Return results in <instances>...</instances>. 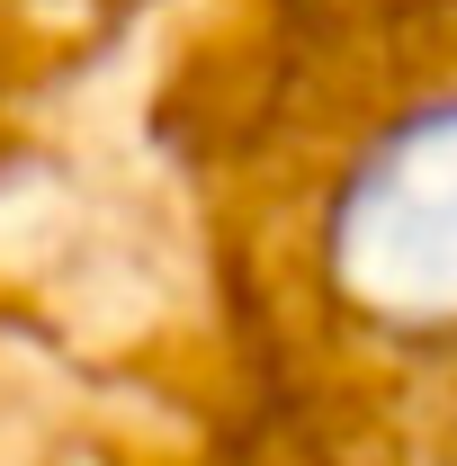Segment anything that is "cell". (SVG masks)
Listing matches in <instances>:
<instances>
[{
	"mask_svg": "<svg viewBox=\"0 0 457 466\" xmlns=\"http://www.w3.org/2000/svg\"><path fill=\"white\" fill-rule=\"evenodd\" d=\"M72 9H81V18H108V9H117V0H72Z\"/></svg>",
	"mask_w": 457,
	"mask_h": 466,
	"instance_id": "2",
	"label": "cell"
},
{
	"mask_svg": "<svg viewBox=\"0 0 457 466\" xmlns=\"http://www.w3.org/2000/svg\"><path fill=\"white\" fill-rule=\"evenodd\" d=\"M242 251V305H305L314 332L386 359L457 350V81L403 90L332 135L296 188V225L207 233Z\"/></svg>",
	"mask_w": 457,
	"mask_h": 466,
	"instance_id": "1",
	"label": "cell"
}]
</instances>
